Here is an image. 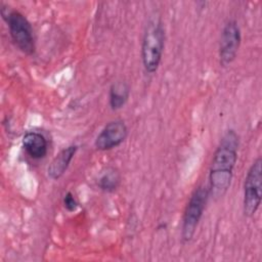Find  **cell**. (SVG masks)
<instances>
[{"label":"cell","mask_w":262,"mask_h":262,"mask_svg":"<svg viewBox=\"0 0 262 262\" xmlns=\"http://www.w3.org/2000/svg\"><path fill=\"white\" fill-rule=\"evenodd\" d=\"M238 135L233 129L228 130L216 148L209 173V193L215 200L225 195L230 187L233 169L237 161Z\"/></svg>","instance_id":"cell-1"},{"label":"cell","mask_w":262,"mask_h":262,"mask_svg":"<svg viewBox=\"0 0 262 262\" xmlns=\"http://www.w3.org/2000/svg\"><path fill=\"white\" fill-rule=\"evenodd\" d=\"M165 47V30L160 18H151L144 30L141 43V60L146 73L158 71Z\"/></svg>","instance_id":"cell-2"},{"label":"cell","mask_w":262,"mask_h":262,"mask_svg":"<svg viewBox=\"0 0 262 262\" xmlns=\"http://www.w3.org/2000/svg\"><path fill=\"white\" fill-rule=\"evenodd\" d=\"M1 15L7 24L10 37L16 47L25 54H33L35 52V38L28 18L18 10L9 9L3 3L1 4Z\"/></svg>","instance_id":"cell-3"},{"label":"cell","mask_w":262,"mask_h":262,"mask_svg":"<svg viewBox=\"0 0 262 262\" xmlns=\"http://www.w3.org/2000/svg\"><path fill=\"white\" fill-rule=\"evenodd\" d=\"M209 196V188L203 185L198 186L191 193L182 218L181 238L183 242H189L193 237Z\"/></svg>","instance_id":"cell-4"},{"label":"cell","mask_w":262,"mask_h":262,"mask_svg":"<svg viewBox=\"0 0 262 262\" xmlns=\"http://www.w3.org/2000/svg\"><path fill=\"white\" fill-rule=\"evenodd\" d=\"M262 199V160L257 158L248 170L244 183L243 209L247 217L258 211Z\"/></svg>","instance_id":"cell-5"},{"label":"cell","mask_w":262,"mask_h":262,"mask_svg":"<svg viewBox=\"0 0 262 262\" xmlns=\"http://www.w3.org/2000/svg\"><path fill=\"white\" fill-rule=\"evenodd\" d=\"M242 41L241 29L235 20H229L223 27L220 45L219 61L222 67L229 66L236 57Z\"/></svg>","instance_id":"cell-6"},{"label":"cell","mask_w":262,"mask_h":262,"mask_svg":"<svg viewBox=\"0 0 262 262\" xmlns=\"http://www.w3.org/2000/svg\"><path fill=\"white\" fill-rule=\"evenodd\" d=\"M128 136V127L123 120L108 122L96 136L94 145L98 150H110L122 144Z\"/></svg>","instance_id":"cell-7"},{"label":"cell","mask_w":262,"mask_h":262,"mask_svg":"<svg viewBox=\"0 0 262 262\" xmlns=\"http://www.w3.org/2000/svg\"><path fill=\"white\" fill-rule=\"evenodd\" d=\"M78 150L76 144L69 145L61 149L51 161L47 168V175L52 180L59 179L68 170L70 163Z\"/></svg>","instance_id":"cell-8"},{"label":"cell","mask_w":262,"mask_h":262,"mask_svg":"<svg viewBox=\"0 0 262 262\" xmlns=\"http://www.w3.org/2000/svg\"><path fill=\"white\" fill-rule=\"evenodd\" d=\"M23 146L27 154L34 160L43 159L47 155V140L38 132H27L23 136Z\"/></svg>","instance_id":"cell-9"},{"label":"cell","mask_w":262,"mask_h":262,"mask_svg":"<svg viewBox=\"0 0 262 262\" xmlns=\"http://www.w3.org/2000/svg\"><path fill=\"white\" fill-rule=\"evenodd\" d=\"M129 94L130 90L126 82L117 81L113 83L110 88L108 94V102L111 108L114 111L122 108L126 104L129 98Z\"/></svg>","instance_id":"cell-10"},{"label":"cell","mask_w":262,"mask_h":262,"mask_svg":"<svg viewBox=\"0 0 262 262\" xmlns=\"http://www.w3.org/2000/svg\"><path fill=\"white\" fill-rule=\"evenodd\" d=\"M121 183V175L120 172L114 168H106L99 176L97 180L98 187L105 192H113L118 189Z\"/></svg>","instance_id":"cell-11"},{"label":"cell","mask_w":262,"mask_h":262,"mask_svg":"<svg viewBox=\"0 0 262 262\" xmlns=\"http://www.w3.org/2000/svg\"><path fill=\"white\" fill-rule=\"evenodd\" d=\"M62 204H63V207L66 208V210L69 211V212H75L79 207L78 201L76 200L75 195L71 191H68L64 194L63 200H62Z\"/></svg>","instance_id":"cell-12"}]
</instances>
